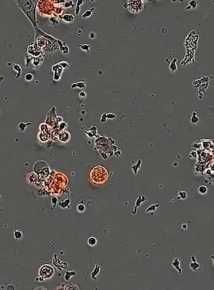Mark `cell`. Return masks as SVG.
<instances>
[{
  "mask_svg": "<svg viewBox=\"0 0 214 290\" xmlns=\"http://www.w3.org/2000/svg\"><path fill=\"white\" fill-rule=\"evenodd\" d=\"M199 192L201 194H204L207 192V188L205 186H200L199 188Z\"/></svg>",
  "mask_w": 214,
  "mask_h": 290,
  "instance_id": "5b68a950",
  "label": "cell"
},
{
  "mask_svg": "<svg viewBox=\"0 0 214 290\" xmlns=\"http://www.w3.org/2000/svg\"><path fill=\"white\" fill-rule=\"evenodd\" d=\"M77 210L79 212H83L85 210V206L84 205H82V204H81V205H79L78 206H77Z\"/></svg>",
  "mask_w": 214,
  "mask_h": 290,
  "instance_id": "ba28073f",
  "label": "cell"
},
{
  "mask_svg": "<svg viewBox=\"0 0 214 290\" xmlns=\"http://www.w3.org/2000/svg\"><path fill=\"white\" fill-rule=\"evenodd\" d=\"M212 258L213 260V264H214V256H212Z\"/></svg>",
  "mask_w": 214,
  "mask_h": 290,
  "instance_id": "8fae6325",
  "label": "cell"
},
{
  "mask_svg": "<svg viewBox=\"0 0 214 290\" xmlns=\"http://www.w3.org/2000/svg\"><path fill=\"white\" fill-rule=\"evenodd\" d=\"M97 244V239L94 237H91L88 240V244L91 246H94Z\"/></svg>",
  "mask_w": 214,
  "mask_h": 290,
  "instance_id": "277c9868",
  "label": "cell"
},
{
  "mask_svg": "<svg viewBox=\"0 0 214 290\" xmlns=\"http://www.w3.org/2000/svg\"><path fill=\"white\" fill-rule=\"evenodd\" d=\"M33 75L31 74H30V73H28V74H27L26 76H25V79H26V80L27 81H31L33 79Z\"/></svg>",
  "mask_w": 214,
  "mask_h": 290,
  "instance_id": "52a82bcc",
  "label": "cell"
},
{
  "mask_svg": "<svg viewBox=\"0 0 214 290\" xmlns=\"http://www.w3.org/2000/svg\"><path fill=\"white\" fill-rule=\"evenodd\" d=\"M151 211H155V210H156V208H155V205H151V206H150V207H149V208H148V209H147V210H146V212H148V210H151Z\"/></svg>",
  "mask_w": 214,
  "mask_h": 290,
  "instance_id": "30bf717a",
  "label": "cell"
},
{
  "mask_svg": "<svg viewBox=\"0 0 214 290\" xmlns=\"http://www.w3.org/2000/svg\"><path fill=\"white\" fill-rule=\"evenodd\" d=\"M14 235H15V238H17V239H20V238H21L22 237V234L21 233V232L18 231V230H17L16 232H15Z\"/></svg>",
  "mask_w": 214,
  "mask_h": 290,
  "instance_id": "8992f818",
  "label": "cell"
},
{
  "mask_svg": "<svg viewBox=\"0 0 214 290\" xmlns=\"http://www.w3.org/2000/svg\"><path fill=\"white\" fill-rule=\"evenodd\" d=\"M180 261H179L178 258H175L173 261V262L172 263V266H173V267H174L175 269H177L178 274H181V271H182V270L180 267Z\"/></svg>",
  "mask_w": 214,
  "mask_h": 290,
  "instance_id": "7a4b0ae2",
  "label": "cell"
},
{
  "mask_svg": "<svg viewBox=\"0 0 214 290\" xmlns=\"http://www.w3.org/2000/svg\"><path fill=\"white\" fill-rule=\"evenodd\" d=\"M190 268L194 271H197L200 268V264H198L196 261L195 262L191 263L190 264Z\"/></svg>",
  "mask_w": 214,
  "mask_h": 290,
  "instance_id": "3957f363",
  "label": "cell"
},
{
  "mask_svg": "<svg viewBox=\"0 0 214 290\" xmlns=\"http://www.w3.org/2000/svg\"><path fill=\"white\" fill-rule=\"evenodd\" d=\"M39 275L44 279H50L54 275V269L49 265H43L39 269Z\"/></svg>",
  "mask_w": 214,
  "mask_h": 290,
  "instance_id": "6da1fadb",
  "label": "cell"
},
{
  "mask_svg": "<svg viewBox=\"0 0 214 290\" xmlns=\"http://www.w3.org/2000/svg\"><path fill=\"white\" fill-rule=\"evenodd\" d=\"M213 184H214V180H213Z\"/></svg>",
  "mask_w": 214,
  "mask_h": 290,
  "instance_id": "7c38bea8",
  "label": "cell"
},
{
  "mask_svg": "<svg viewBox=\"0 0 214 290\" xmlns=\"http://www.w3.org/2000/svg\"><path fill=\"white\" fill-rule=\"evenodd\" d=\"M79 97L82 99H84L86 98V93L84 91H82L81 93H79Z\"/></svg>",
  "mask_w": 214,
  "mask_h": 290,
  "instance_id": "9c48e42d",
  "label": "cell"
}]
</instances>
